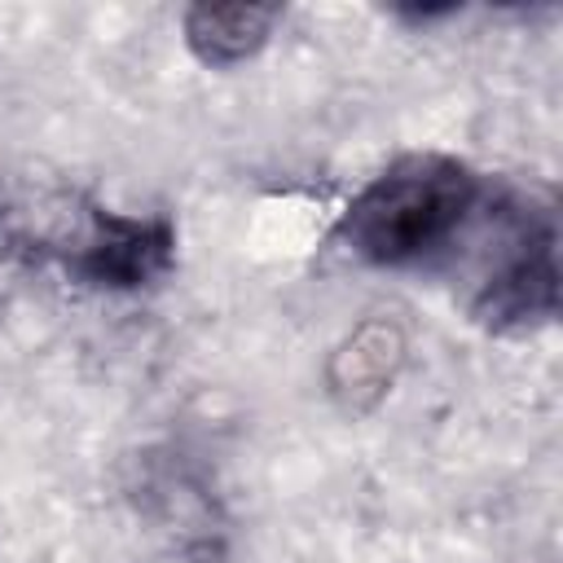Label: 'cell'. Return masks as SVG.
I'll list each match as a JSON object with an SVG mask.
<instances>
[{
    "instance_id": "obj_3",
    "label": "cell",
    "mask_w": 563,
    "mask_h": 563,
    "mask_svg": "<svg viewBox=\"0 0 563 563\" xmlns=\"http://www.w3.org/2000/svg\"><path fill=\"white\" fill-rule=\"evenodd\" d=\"M75 282L97 290H141L176 264V229L163 216H123L88 202L84 229L62 251Z\"/></svg>"
},
{
    "instance_id": "obj_2",
    "label": "cell",
    "mask_w": 563,
    "mask_h": 563,
    "mask_svg": "<svg viewBox=\"0 0 563 563\" xmlns=\"http://www.w3.org/2000/svg\"><path fill=\"white\" fill-rule=\"evenodd\" d=\"M453 264L466 268V303L484 325L528 330L554 321L559 224L550 202L493 185Z\"/></svg>"
},
{
    "instance_id": "obj_1",
    "label": "cell",
    "mask_w": 563,
    "mask_h": 563,
    "mask_svg": "<svg viewBox=\"0 0 563 563\" xmlns=\"http://www.w3.org/2000/svg\"><path fill=\"white\" fill-rule=\"evenodd\" d=\"M488 189L493 185L453 154H405L347 202L339 242L374 268L453 264Z\"/></svg>"
},
{
    "instance_id": "obj_4",
    "label": "cell",
    "mask_w": 563,
    "mask_h": 563,
    "mask_svg": "<svg viewBox=\"0 0 563 563\" xmlns=\"http://www.w3.org/2000/svg\"><path fill=\"white\" fill-rule=\"evenodd\" d=\"M277 18V4H194L185 13V40L207 66H233L273 35Z\"/></svg>"
}]
</instances>
